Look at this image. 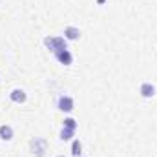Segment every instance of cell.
Listing matches in <instances>:
<instances>
[{"instance_id":"277c9868","label":"cell","mask_w":157,"mask_h":157,"mask_svg":"<svg viewBox=\"0 0 157 157\" xmlns=\"http://www.w3.org/2000/svg\"><path fill=\"white\" fill-rule=\"evenodd\" d=\"M55 57H57V60H59L60 64H64V66H70V64H73V55H71V51H70V49L57 51V53H55Z\"/></svg>"},{"instance_id":"8992f818","label":"cell","mask_w":157,"mask_h":157,"mask_svg":"<svg viewBox=\"0 0 157 157\" xmlns=\"http://www.w3.org/2000/svg\"><path fill=\"white\" fill-rule=\"evenodd\" d=\"M9 99H11L13 102H17V104H24V102L28 101V95H26V91H24V90L15 88V90L9 93Z\"/></svg>"},{"instance_id":"8fae6325","label":"cell","mask_w":157,"mask_h":157,"mask_svg":"<svg viewBox=\"0 0 157 157\" xmlns=\"http://www.w3.org/2000/svg\"><path fill=\"white\" fill-rule=\"evenodd\" d=\"M64 126H66V128H70V130H77V121H75V119H71V117L64 119Z\"/></svg>"},{"instance_id":"3957f363","label":"cell","mask_w":157,"mask_h":157,"mask_svg":"<svg viewBox=\"0 0 157 157\" xmlns=\"http://www.w3.org/2000/svg\"><path fill=\"white\" fill-rule=\"evenodd\" d=\"M57 106H59V110H60V112H66V113H70V112H73V108H75V102H73V99H71V97H68V95H60V97H59V102H57Z\"/></svg>"},{"instance_id":"7c38bea8","label":"cell","mask_w":157,"mask_h":157,"mask_svg":"<svg viewBox=\"0 0 157 157\" xmlns=\"http://www.w3.org/2000/svg\"><path fill=\"white\" fill-rule=\"evenodd\" d=\"M104 2H106V0H97V4H99V6H102Z\"/></svg>"},{"instance_id":"30bf717a","label":"cell","mask_w":157,"mask_h":157,"mask_svg":"<svg viewBox=\"0 0 157 157\" xmlns=\"http://www.w3.org/2000/svg\"><path fill=\"white\" fill-rule=\"evenodd\" d=\"M80 152H82V144H80V141H78V139H75V141L71 143V155L80 157Z\"/></svg>"},{"instance_id":"6da1fadb","label":"cell","mask_w":157,"mask_h":157,"mask_svg":"<svg viewBox=\"0 0 157 157\" xmlns=\"http://www.w3.org/2000/svg\"><path fill=\"white\" fill-rule=\"evenodd\" d=\"M44 46H46L49 51L57 53V51L68 49V40L64 39V37H46V39H44Z\"/></svg>"},{"instance_id":"9c48e42d","label":"cell","mask_w":157,"mask_h":157,"mask_svg":"<svg viewBox=\"0 0 157 157\" xmlns=\"http://www.w3.org/2000/svg\"><path fill=\"white\" fill-rule=\"evenodd\" d=\"M73 133H75V130H70V128L62 126V130H60V141H70L73 137Z\"/></svg>"},{"instance_id":"4fadbf2b","label":"cell","mask_w":157,"mask_h":157,"mask_svg":"<svg viewBox=\"0 0 157 157\" xmlns=\"http://www.w3.org/2000/svg\"><path fill=\"white\" fill-rule=\"evenodd\" d=\"M57 157H64V155H57Z\"/></svg>"},{"instance_id":"5b68a950","label":"cell","mask_w":157,"mask_h":157,"mask_svg":"<svg viewBox=\"0 0 157 157\" xmlns=\"http://www.w3.org/2000/svg\"><path fill=\"white\" fill-rule=\"evenodd\" d=\"M139 93H141V97H144V99H152V97L155 95V86H154L152 82H143V84L139 86Z\"/></svg>"},{"instance_id":"ba28073f","label":"cell","mask_w":157,"mask_h":157,"mask_svg":"<svg viewBox=\"0 0 157 157\" xmlns=\"http://www.w3.org/2000/svg\"><path fill=\"white\" fill-rule=\"evenodd\" d=\"M0 139H4V141H11L13 139V128L9 124H2L0 126Z\"/></svg>"},{"instance_id":"7a4b0ae2","label":"cell","mask_w":157,"mask_h":157,"mask_svg":"<svg viewBox=\"0 0 157 157\" xmlns=\"http://www.w3.org/2000/svg\"><path fill=\"white\" fill-rule=\"evenodd\" d=\"M29 146H31L33 155H37V157H44V154L48 152V143H46V139H42V137H35V139H31Z\"/></svg>"},{"instance_id":"52a82bcc","label":"cell","mask_w":157,"mask_h":157,"mask_svg":"<svg viewBox=\"0 0 157 157\" xmlns=\"http://www.w3.org/2000/svg\"><path fill=\"white\" fill-rule=\"evenodd\" d=\"M64 39L66 40H78L80 39V29L78 28H73V26L64 28Z\"/></svg>"}]
</instances>
